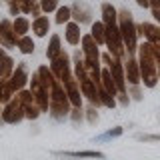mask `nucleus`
<instances>
[{
    "instance_id": "nucleus-1",
    "label": "nucleus",
    "mask_w": 160,
    "mask_h": 160,
    "mask_svg": "<svg viewBox=\"0 0 160 160\" xmlns=\"http://www.w3.org/2000/svg\"><path fill=\"white\" fill-rule=\"evenodd\" d=\"M140 48L138 54V64H140V76H142V82L146 88H154L156 82L160 80L158 76V52L154 50V46L148 42H144Z\"/></svg>"
},
{
    "instance_id": "nucleus-2",
    "label": "nucleus",
    "mask_w": 160,
    "mask_h": 160,
    "mask_svg": "<svg viewBox=\"0 0 160 160\" xmlns=\"http://www.w3.org/2000/svg\"><path fill=\"white\" fill-rule=\"evenodd\" d=\"M70 98L66 94V88L62 86V82L56 78L52 82V86H50V114H52V118L56 120H62L70 116Z\"/></svg>"
},
{
    "instance_id": "nucleus-3",
    "label": "nucleus",
    "mask_w": 160,
    "mask_h": 160,
    "mask_svg": "<svg viewBox=\"0 0 160 160\" xmlns=\"http://www.w3.org/2000/svg\"><path fill=\"white\" fill-rule=\"evenodd\" d=\"M118 26H120V34H122L124 48L128 50V54H134L138 50V26L134 24L130 10L122 8L118 12Z\"/></svg>"
},
{
    "instance_id": "nucleus-4",
    "label": "nucleus",
    "mask_w": 160,
    "mask_h": 160,
    "mask_svg": "<svg viewBox=\"0 0 160 160\" xmlns=\"http://www.w3.org/2000/svg\"><path fill=\"white\" fill-rule=\"evenodd\" d=\"M30 92L34 94V98H36V102H38L40 110H42V112H48V110H50V102H48V96H50V92H48V88L44 86V82L40 80L38 72L32 76V84H30Z\"/></svg>"
},
{
    "instance_id": "nucleus-5",
    "label": "nucleus",
    "mask_w": 160,
    "mask_h": 160,
    "mask_svg": "<svg viewBox=\"0 0 160 160\" xmlns=\"http://www.w3.org/2000/svg\"><path fill=\"white\" fill-rule=\"evenodd\" d=\"M18 102L24 106V116L30 118V120H36L40 116V106H38V102H36V98H34V94L32 92H28V90H20L18 92Z\"/></svg>"
},
{
    "instance_id": "nucleus-6",
    "label": "nucleus",
    "mask_w": 160,
    "mask_h": 160,
    "mask_svg": "<svg viewBox=\"0 0 160 160\" xmlns=\"http://www.w3.org/2000/svg\"><path fill=\"white\" fill-rule=\"evenodd\" d=\"M52 62V66L50 70L54 72V76H56L60 82H66L68 78H72V72H70V60H68V54L66 52H60L54 60H50Z\"/></svg>"
},
{
    "instance_id": "nucleus-7",
    "label": "nucleus",
    "mask_w": 160,
    "mask_h": 160,
    "mask_svg": "<svg viewBox=\"0 0 160 160\" xmlns=\"http://www.w3.org/2000/svg\"><path fill=\"white\" fill-rule=\"evenodd\" d=\"M82 52H84V58H86L88 64H92V66H100V52H98V42L92 38V34H84L82 36Z\"/></svg>"
},
{
    "instance_id": "nucleus-8",
    "label": "nucleus",
    "mask_w": 160,
    "mask_h": 160,
    "mask_svg": "<svg viewBox=\"0 0 160 160\" xmlns=\"http://www.w3.org/2000/svg\"><path fill=\"white\" fill-rule=\"evenodd\" d=\"M2 118H4V122H8V124H18L22 118H26L24 116V106L18 102V98L6 102V106L2 110Z\"/></svg>"
},
{
    "instance_id": "nucleus-9",
    "label": "nucleus",
    "mask_w": 160,
    "mask_h": 160,
    "mask_svg": "<svg viewBox=\"0 0 160 160\" xmlns=\"http://www.w3.org/2000/svg\"><path fill=\"white\" fill-rule=\"evenodd\" d=\"M16 32H14V22H10L8 18L0 20V44L6 48H12L14 44H16Z\"/></svg>"
},
{
    "instance_id": "nucleus-10",
    "label": "nucleus",
    "mask_w": 160,
    "mask_h": 160,
    "mask_svg": "<svg viewBox=\"0 0 160 160\" xmlns=\"http://www.w3.org/2000/svg\"><path fill=\"white\" fill-rule=\"evenodd\" d=\"M98 86L100 84H94L90 78L82 80L80 82V90H82V96H86L90 100V104H94V106H100V92H98Z\"/></svg>"
},
{
    "instance_id": "nucleus-11",
    "label": "nucleus",
    "mask_w": 160,
    "mask_h": 160,
    "mask_svg": "<svg viewBox=\"0 0 160 160\" xmlns=\"http://www.w3.org/2000/svg\"><path fill=\"white\" fill-rule=\"evenodd\" d=\"M78 86H80V82H78L76 78H68L66 82H64V88H66V94H68L70 102H72V106L82 108V96H80L82 90H80Z\"/></svg>"
},
{
    "instance_id": "nucleus-12",
    "label": "nucleus",
    "mask_w": 160,
    "mask_h": 160,
    "mask_svg": "<svg viewBox=\"0 0 160 160\" xmlns=\"http://www.w3.org/2000/svg\"><path fill=\"white\" fill-rule=\"evenodd\" d=\"M8 82H10V86H12L14 92H20V90L26 86V82H28V74H26V66H24V62L12 72V76L8 78Z\"/></svg>"
},
{
    "instance_id": "nucleus-13",
    "label": "nucleus",
    "mask_w": 160,
    "mask_h": 160,
    "mask_svg": "<svg viewBox=\"0 0 160 160\" xmlns=\"http://www.w3.org/2000/svg\"><path fill=\"white\" fill-rule=\"evenodd\" d=\"M72 18H74V22H78V24H88L90 20H92V12H90V8L84 2L76 0V2L72 4Z\"/></svg>"
},
{
    "instance_id": "nucleus-14",
    "label": "nucleus",
    "mask_w": 160,
    "mask_h": 160,
    "mask_svg": "<svg viewBox=\"0 0 160 160\" xmlns=\"http://www.w3.org/2000/svg\"><path fill=\"white\" fill-rule=\"evenodd\" d=\"M124 72H126V80L130 84H140L142 82V76H140V64L138 60L128 58L126 66H124Z\"/></svg>"
},
{
    "instance_id": "nucleus-15",
    "label": "nucleus",
    "mask_w": 160,
    "mask_h": 160,
    "mask_svg": "<svg viewBox=\"0 0 160 160\" xmlns=\"http://www.w3.org/2000/svg\"><path fill=\"white\" fill-rule=\"evenodd\" d=\"M14 72V60L4 52V48H0V80H8Z\"/></svg>"
},
{
    "instance_id": "nucleus-16",
    "label": "nucleus",
    "mask_w": 160,
    "mask_h": 160,
    "mask_svg": "<svg viewBox=\"0 0 160 160\" xmlns=\"http://www.w3.org/2000/svg\"><path fill=\"white\" fill-rule=\"evenodd\" d=\"M56 156L62 158H96V160H104L102 152H96V150H80V152H54Z\"/></svg>"
},
{
    "instance_id": "nucleus-17",
    "label": "nucleus",
    "mask_w": 160,
    "mask_h": 160,
    "mask_svg": "<svg viewBox=\"0 0 160 160\" xmlns=\"http://www.w3.org/2000/svg\"><path fill=\"white\" fill-rule=\"evenodd\" d=\"M66 42L76 46L82 42V34H80V24L78 22H68L66 24Z\"/></svg>"
},
{
    "instance_id": "nucleus-18",
    "label": "nucleus",
    "mask_w": 160,
    "mask_h": 160,
    "mask_svg": "<svg viewBox=\"0 0 160 160\" xmlns=\"http://www.w3.org/2000/svg\"><path fill=\"white\" fill-rule=\"evenodd\" d=\"M90 34H92V38L96 40L98 44H106V24H104L102 20L92 22V30H90Z\"/></svg>"
},
{
    "instance_id": "nucleus-19",
    "label": "nucleus",
    "mask_w": 160,
    "mask_h": 160,
    "mask_svg": "<svg viewBox=\"0 0 160 160\" xmlns=\"http://www.w3.org/2000/svg\"><path fill=\"white\" fill-rule=\"evenodd\" d=\"M102 22H104V24L118 22V10L114 8L110 2H104V4H102Z\"/></svg>"
},
{
    "instance_id": "nucleus-20",
    "label": "nucleus",
    "mask_w": 160,
    "mask_h": 160,
    "mask_svg": "<svg viewBox=\"0 0 160 160\" xmlns=\"http://www.w3.org/2000/svg\"><path fill=\"white\" fill-rule=\"evenodd\" d=\"M48 28H50V22H48L46 16H36V18H34L32 30H34V34H36V36H46V34H48Z\"/></svg>"
},
{
    "instance_id": "nucleus-21",
    "label": "nucleus",
    "mask_w": 160,
    "mask_h": 160,
    "mask_svg": "<svg viewBox=\"0 0 160 160\" xmlns=\"http://www.w3.org/2000/svg\"><path fill=\"white\" fill-rule=\"evenodd\" d=\"M60 52H62V48H60V36H58V34H52L50 44L46 48V56H48V60H54Z\"/></svg>"
},
{
    "instance_id": "nucleus-22",
    "label": "nucleus",
    "mask_w": 160,
    "mask_h": 160,
    "mask_svg": "<svg viewBox=\"0 0 160 160\" xmlns=\"http://www.w3.org/2000/svg\"><path fill=\"white\" fill-rule=\"evenodd\" d=\"M28 28H30V22H28V18H24V16H18L16 20H14V32H16V36H26V32H28Z\"/></svg>"
},
{
    "instance_id": "nucleus-23",
    "label": "nucleus",
    "mask_w": 160,
    "mask_h": 160,
    "mask_svg": "<svg viewBox=\"0 0 160 160\" xmlns=\"http://www.w3.org/2000/svg\"><path fill=\"white\" fill-rule=\"evenodd\" d=\"M14 96V90L8 80H0V102H10Z\"/></svg>"
},
{
    "instance_id": "nucleus-24",
    "label": "nucleus",
    "mask_w": 160,
    "mask_h": 160,
    "mask_svg": "<svg viewBox=\"0 0 160 160\" xmlns=\"http://www.w3.org/2000/svg\"><path fill=\"white\" fill-rule=\"evenodd\" d=\"M16 46L20 48L22 54H32L34 52V42H32V38H28V36H20L16 40Z\"/></svg>"
},
{
    "instance_id": "nucleus-25",
    "label": "nucleus",
    "mask_w": 160,
    "mask_h": 160,
    "mask_svg": "<svg viewBox=\"0 0 160 160\" xmlns=\"http://www.w3.org/2000/svg\"><path fill=\"white\" fill-rule=\"evenodd\" d=\"M118 136H122V128L120 126L108 130V132H104V134H100V136H96L94 140H96V142H106V140H112V138H118Z\"/></svg>"
},
{
    "instance_id": "nucleus-26",
    "label": "nucleus",
    "mask_w": 160,
    "mask_h": 160,
    "mask_svg": "<svg viewBox=\"0 0 160 160\" xmlns=\"http://www.w3.org/2000/svg\"><path fill=\"white\" fill-rule=\"evenodd\" d=\"M70 18H72V8H68V6H60V8L56 10V22H58V24L68 22Z\"/></svg>"
},
{
    "instance_id": "nucleus-27",
    "label": "nucleus",
    "mask_w": 160,
    "mask_h": 160,
    "mask_svg": "<svg viewBox=\"0 0 160 160\" xmlns=\"http://www.w3.org/2000/svg\"><path fill=\"white\" fill-rule=\"evenodd\" d=\"M40 8H42V12L58 10V0H40Z\"/></svg>"
},
{
    "instance_id": "nucleus-28",
    "label": "nucleus",
    "mask_w": 160,
    "mask_h": 160,
    "mask_svg": "<svg viewBox=\"0 0 160 160\" xmlns=\"http://www.w3.org/2000/svg\"><path fill=\"white\" fill-rule=\"evenodd\" d=\"M136 140H142V142H160V134H138Z\"/></svg>"
},
{
    "instance_id": "nucleus-29",
    "label": "nucleus",
    "mask_w": 160,
    "mask_h": 160,
    "mask_svg": "<svg viewBox=\"0 0 160 160\" xmlns=\"http://www.w3.org/2000/svg\"><path fill=\"white\" fill-rule=\"evenodd\" d=\"M86 118H88L90 124H96L98 122V112H96V108H94V104L86 110Z\"/></svg>"
},
{
    "instance_id": "nucleus-30",
    "label": "nucleus",
    "mask_w": 160,
    "mask_h": 160,
    "mask_svg": "<svg viewBox=\"0 0 160 160\" xmlns=\"http://www.w3.org/2000/svg\"><path fill=\"white\" fill-rule=\"evenodd\" d=\"M150 10H152V16L160 22V0H150Z\"/></svg>"
},
{
    "instance_id": "nucleus-31",
    "label": "nucleus",
    "mask_w": 160,
    "mask_h": 160,
    "mask_svg": "<svg viewBox=\"0 0 160 160\" xmlns=\"http://www.w3.org/2000/svg\"><path fill=\"white\" fill-rule=\"evenodd\" d=\"M70 120H72L74 124H78L80 120H82V108H76V106H74L72 110H70Z\"/></svg>"
},
{
    "instance_id": "nucleus-32",
    "label": "nucleus",
    "mask_w": 160,
    "mask_h": 160,
    "mask_svg": "<svg viewBox=\"0 0 160 160\" xmlns=\"http://www.w3.org/2000/svg\"><path fill=\"white\" fill-rule=\"evenodd\" d=\"M136 4L140 8H150V0H136Z\"/></svg>"
},
{
    "instance_id": "nucleus-33",
    "label": "nucleus",
    "mask_w": 160,
    "mask_h": 160,
    "mask_svg": "<svg viewBox=\"0 0 160 160\" xmlns=\"http://www.w3.org/2000/svg\"><path fill=\"white\" fill-rule=\"evenodd\" d=\"M4 2H6L8 6H12V4H18V0H4Z\"/></svg>"
},
{
    "instance_id": "nucleus-34",
    "label": "nucleus",
    "mask_w": 160,
    "mask_h": 160,
    "mask_svg": "<svg viewBox=\"0 0 160 160\" xmlns=\"http://www.w3.org/2000/svg\"><path fill=\"white\" fill-rule=\"evenodd\" d=\"M158 76H160V54H158Z\"/></svg>"
},
{
    "instance_id": "nucleus-35",
    "label": "nucleus",
    "mask_w": 160,
    "mask_h": 160,
    "mask_svg": "<svg viewBox=\"0 0 160 160\" xmlns=\"http://www.w3.org/2000/svg\"><path fill=\"white\" fill-rule=\"evenodd\" d=\"M2 122H4V118H2V116H0V124H2Z\"/></svg>"
}]
</instances>
